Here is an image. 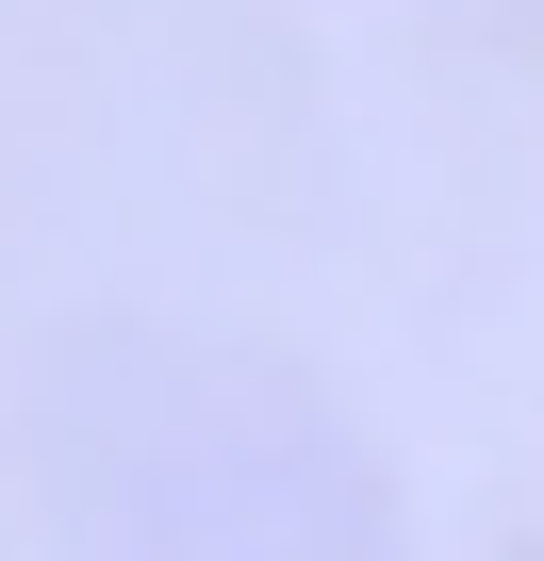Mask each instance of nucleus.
I'll use <instances>...</instances> for the list:
<instances>
[{
  "mask_svg": "<svg viewBox=\"0 0 544 561\" xmlns=\"http://www.w3.org/2000/svg\"><path fill=\"white\" fill-rule=\"evenodd\" d=\"M67 495L100 561H396L347 430L247 364H100L67 397Z\"/></svg>",
  "mask_w": 544,
  "mask_h": 561,
  "instance_id": "nucleus-1",
  "label": "nucleus"
}]
</instances>
